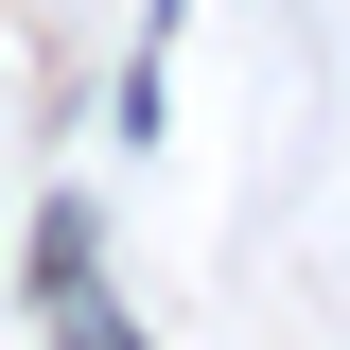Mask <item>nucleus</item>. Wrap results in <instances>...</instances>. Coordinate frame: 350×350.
Returning a JSON list of instances; mask_svg holds the SVG:
<instances>
[{
	"instance_id": "f257e3e1",
	"label": "nucleus",
	"mask_w": 350,
	"mask_h": 350,
	"mask_svg": "<svg viewBox=\"0 0 350 350\" xmlns=\"http://www.w3.org/2000/svg\"><path fill=\"white\" fill-rule=\"evenodd\" d=\"M88 245H105L88 211H36V315H53L70 350H140L123 315H105V262H88Z\"/></svg>"
}]
</instances>
